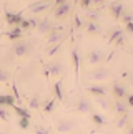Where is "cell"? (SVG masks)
Wrapping results in <instances>:
<instances>
[{"mask_svg":"<svg viewBox=\"0 0 133 134\" xmlns=\"http://www.w3.org/2000/svg\"><path fill=\"white\" fill-rule=\"evenodd\" d=\"M111 94L115 96V99H125L128 96V91H126V86L121 85L120 81H115L113 86H111Z\"/></svg>","mask_w":133,"mask_h":134,"instance_id":"8992f818","label":"cell"},{"mask_svg":"<svg viewBox=\"0 0 133 134\" xmlns=\"http://www.w3.org/2000/svg\"><path fill=\"white\" fill-rule=\"evenodd\" d=\"M75 2H76V3H78V0H75Z\"/></svg>","mask_w":133,"mask_h":134,"instance_id":"f6af8a7d","label":"cell"},{"mask_svg":"<svg viewBox=\"0 0 133 134\" xmlns=\"http://www.w3.org/2000/svg\"><path fill=\"white\" fill-rule=\"evenodd\" d=\"M38 108H40V96L33 94L28 101V109H38Z\"/></svg>","mask_w":133,"mask_h":134,"instance_id":"4316f807","label":"cell"},{"mask_svg":"<svg viewBox=\"0 0 133 134\" xmlns=\"http://www.w3.org/2000/svg\"><path fill=\"white\" fill-rule=\"evenodd\" d=\"M15 98L12 94H0V108H13Z\"/></svg>","mask_w":133,"mask_h":134,"instance_id":"ac0fdd59","label":"cell"},{"mask_svg":"<svg viewBox=\"0 0 133 134\" xmlns=\"http://www.w3.org/2000/svg\"><path fill=\"white\" fill-rule=\"evenodd\" d=\"M53 94L57 101H63V91H62V81H55L53 83Z\"/></svg>","mask_w":133,"mask_h":134,"instance_id":"7402d4cb","label":"cell"},{"mask_svg":"<svg viewBox=\"0 0 133 134\" xmlns=\"http://www.w3.org/2000/svg\"><path fill=\"white\" fill-rule=\"evenodd\" d=\"M81 25H83V22H81L80 15H75V27H76V28H80Z\"/></svg>","mask_w":133,"mask_h":134,"instance_id":"8d00e7d4","label":"cell"},{"mask_svg":"<svg viewBox=\"0 0 133 134\" xmlns=\"http://www.w3.org/2000/svg\"><path fill=\"white\" fill-rule=\"evenodd\" d=\"M18 126L22 129H28L30 127V118H18Z\"/></svg>","mask_w":133,"mask_h":134,"instance_id":"f546056e","label":"cell"},{"mask_svg":"<svg viewBox=\"0 0 133 134\" xmlns=\"http://www.w3.org/2000/svg\"><path fill=\"white\" fill-rule=\"evenodd\" d=\"M5 35H7L10 40H15V42H17V40H20V38L23 37V30L20 28V27H13L10 32H7Z\"/></svg>","mask_w":133,"mask_h":134,"instance_id":"44dd1931","label":"cell"},{"mask_svg":"<svg viewBox=\"0 0 133 134\" xmlns=\"http://www.w3.org/2000/svg\"><path fill=\"white\" fill-rule=\"evenodd\" d=\"M125 134H133V121L125 127Z\"/></svg>","mask_w":133,"mask_h":134,"instance_id":"ab89813d","label":"cell"},{"mask_svg":"<svg viewBox=\"0 0 133 134\" xmlns=\"http://www.w3.org/2000/svg\"><path fill=\"white\" fill-rule=\"evenodd\" d=\"M120 37H123V30H121V28H115L113 32H111V35L108 37V45H113Z\"/></svg>","mask_w":133,"mask_h":134,"instance_id":"d4e9b609","label":"cell"},{"mask_svg":"<svg viewBox=\"0 0 133 134\" xmlns=\"http://www.w3.org/2000/svg\"><path fill=\"white\" fill-rule=\"evenodd\" d=\"M0 119L2 121H5V122H8V109L7 108H0Z\"/></svg>","mask_w":133,"mask_h":134,"instance_id":"d6a6232c","label":"cell"},{"mask_svg":"<svg viewBox=\"0 0 133 134\" xmlns=\"http://www.w3.org/2000/svg\"><path fill=\"white\" fill-rule=\"evenodd\" d=\"M55 129H57V132H60V134L73 132L76 129V122L71 121V119H60L57 122V126H55Z\"/></svg>","mask_w":133,"mask_h":134,"instance_id":"3957f363","label":"cell"},{"mask_svg":"<svg viewBox=\"0 0 133 134\" xmlns=\"http://www.w3.org/2000/svg\"><path fill=\"white\" fill-rule=\"evenodd\" d=\"M78 3H80V7L85 8V10H88L91 7V2H90V0H78Z\"/></svg>","mask_w":133,"mask_h":134,"instance_id":"836d02e7","label":"cell"},{"mask_svg":"<svg viewBox=\"0 0 133 134\" xmlns=\"http://www.w3.org/2000/svg\"><path fill=\"white\" fill-rule=\"evenodd\" d=\"M126 103H128V106H131V108H133V94L126 96Z\"/></svg>","mask_w":133,"mask_h":134,"instance_id":"60d3db41","label":"cell"},{"mask_svg":"<svg viewBox=\"0 0 133 134\" xmlns=\"http://www.w3.org/2000/svg\"><path fill=\"white\" fill-rule=\"evenodd\" d=\"M55 106H57V99H55V98H52V99H48V101L43 104V108H42V109H43V113H45V114H50V113H53Z\"/></svg>","mask_w":133,"mask_h":134,"instance_id":"603a6c76","label":"cell"},{"mask_svg":"<svg viewBox=\"0 0 133 134\" xmlns=\"http://www.w3.org/2000/svg\"><path fill=\"white\" fill-rule=\"evenodd\" d=\"M123 42H125V37H120V38L116 40L115 43H116V45H123Z\"/></svg>","mask_w":133,"mask_h":134,"instance_id":"7bdbcfd3","label":"cell"},{"mask_svg":"<svg viewBox=\"0 0 133 134\" xmlns=\"http://www.w3.org/2000/svg\"><path fill=\"white\" fill-rule=\"evenodd\" d=\"M108 12L111 13V17H113L115 20H118L121 17V13L125 12V7H123V3H121L120 0H116V2H111L108 5Z\"/></svg>","mask_w":133,"mask_h":134,"instance_id":"ba28073f","label":"cell"},{"mask_svg":"<svg viewBox=\"0 0 133 134\" xmlns=\"http://www.w3.org/2000/svg\"><path fill=\"white\" fill-rule=\"evenodd\" d=\"M63 38H65V33L62 32V28H52V32L47 35V45L53 46L57 43H62Z\"/></svg>","mask_w":133,"mask_h":134,"instance_id":"5b68a950","label":"cell"},{"mask_svg":"<svg viewBox=\"0 0 133 134\" xmlns=\"http://www.w3.org/2000/svg\"><path fill=\"white\" fill-rule=\"evenodd\" d=\"M85 30H86V33H88V35H100L101 33V27L96 22H91V20L85 25Z\"/></svg>","mask_w":133,"mask_h":134,"instance_id":"d6986e66","label":"cell"},{"mask_svg":"<svg viewBox=\"0 0 133 134\" xmlns=\"http://www.w3.org/2000/svg\"><path fill=\"white\" fill-rule=\"evenodd\" d=\"M66 0H55V3H53V7H58V5H62V3H65Z\"/></svg>","mask_w":133,"mask_h":134,"instance_id":"b9f144b4","label":"cell"},{"mask_svg":"<svg viewBox=\"0 0 133 134\" xmlns=\"http://www.w3.org/2000/svg\"><path fill=\"white\" fill-rule=\"evenodd\" d=\"M70 12H71V5L68 3V0L65 3L58 5V7H53V17L55 18H65V17H68Z\"/></svg>","mask_w":133,"mask_h":134,"instance_id":"52a82bcc","label":"cell"},{"mask_svg":"<svg viewBox=\"0 0 133 134\" xmlns=\"http://www.w3.org/2000/svg\"><path fill=\"white\" fill-rule=\"evenodd\" d=\"M43 2H48V0H43Z\"/></svg>","mask_w":133,"mask_h":134,"instance_id":"7dc6e473","label":"cell"},{"mask_svg":"<svg viewBox=\"0 0 133 134\" xmlns=\"http://www.w3.org/2000/svg\"><path fill=\"white\" fill-rule=\"evenodd\" d=\"M23 12H17V13H10L8 10H5V20H7L8 25H12V27H18L20 23H22L23 20Z\"/></svg>","mask_w":133,"mask_h":134,"instance_id":"30bf717a","label":"cell"},{"mask_svg":"<svg viewBox=\"0 0 133 134\" xmlns=\"http://www.w3.org/2000/svg\"><path fill=\"white\" fill-rule=\"evenodd\" d=\"M125 30H126V33H133V22H130V23H125Z\"/></svg>","mask_w":133,"mask_h":134,"instance_id":"74e56055","label":"cell"},{"mask_svg":"<svg viewBox=\"0 0 133 134\" xmlns=\"http://www.w3.org/2000/svg\"><path fill=\"white\" fill-rule=\"evenodd\" d=\"M62 71H63V65L60 63V61H52L48 66H47V73L50 75V76H60L62 75Z\"/></svg>","mask_w":133,"mask_h":134,"instance_id":"4fadbf2b","label":"cell"},{"mask_svg":"<svg viewBox=\"0 0 133 134\" xmlns=\"http://www.w3.org/2000/svg\"><path fill=\"white\" fill-rule=\"evenodd\" d=\"M37 25H38V20H35V18H23L22 23H20L18 27L22 30H32V28H37Z\"/></svg>","mask_w":133,"mask_h":134,"instance_id":"ffe728a7","label":"cell"},{"mask_svg":"<svg viewBox=\"0 0 133 134\" xmlns=\"http://www.w3.org/2000/svg\"><path fill=\"white\" fill-rule=\"evenodd\" d=\"M95 103H96V104H98L100 108H103V109H106V111H108V109H111V103H110L108 99H106V98H96V99H95Z\"/></svg>","mask_w":133,"mask_h":134,"instance_id":"83f0119b","label":"cell"},{"mask_svg":"<svg viewBox=\"0 0 133 134\" xmlns=\"http://www.w3.org/2000/svg\"><path fill=\"white\" fill-rule=\"evenodd\" d=\"M30 51H32V45H30L28 42H17L13 45V48H12V53L15 56H18V58L27 56Z\"/></svg>","mask_w":133,"mask_h":134,"instance_id":"277c9868","label":"cell"},{"mask_svg":"<svg viewBox=\"0 0 133 134\" xmlns=\"http://www.w3.org/2000/svg\"><path fill=\"white\" fill-rule=\"evenodd\" d=\"M128 103L125 99H115V104H113V109L116 114H125V113H128Z\"/></svg>","mask_w":133,"mask_h":134,"instance_id":"e0dca14e","label":"cell"},{"mask_svg":"<svg viewBox=\"0 0 133 134\" xmlns=\"http://www.w3.org/2000/svg\"><path fill=\"white\" fill-rule=\"evenodd\" d=\"M111 76V71L108 68H105V66H100V68H95V70H90L88 73H86V80L88 81H105L108 80Z\"/></svg>","mask_w":133,"mask_h":134,"instance_id":"6da1fadb","label":"cell"},{"mask_svg":"<svg viewBox=\"0 0 133 134\" xmlns=\"http://www.w3.org/2000/svg\"><path fill=\"white\" fill-rule=\"evenodd\" d=\"M50 7H52V3H50V2H35V3H32V5H28V10H30L33 15H38V13L47 12Z\"/></svg>","mask_w":133,"mask_h":134,"instance_id":"8fae6325","label":"cell"},{"mask_svg":"<svg viewBox=\"0 0 133 134\" xmlns=\"http://www.w3.org/2000/svg\"><path fill=\"white\" fill-rule=\"evenodd\" d=\"M0 33H2V28H0Z\"/></svg>","mask_w":133,"mask_h":134,"instance_id":"bcb514c9","label":"cell"},{"mask_svg":"<svg viewBox=\"0 0 133 134\" xmlns=\"http://www.w3.org/2000/svg\"><path fill=\"white\" fill-rule=\"evenodd\" d=\"M103 60H105V53L101 50H91L86 53V63L90 66H98L103 63Z\"/></svg>","mask_w":133,"mask_h":134,"instance_id":"7a4b0ae2","label":"cell"},{"mask_svg":"<svg viewBox=\"0 0 133 134\" xmlns=\"http://www.w3.org/2000/svg\"><path fill=\"white\" fill-rule=\"evenodd\" d=\"M35 134H50V132H48V129H45V127L37 126L35 127Z\"/></svg>","mask_w":133,"mask_h":134,"instance_id":"d590c367","label":"cell"},{"mask_svg":"<svg viewBox=\"0 0 133 134\" xmlns=\"http://www.w3.org/2000/svg\"><path fill=\"white\" fill-rule=\"evenodd\" d=\"M90 2H91V5H95V7H101L106 0H90Z\"/></svg>","mask_w":133,"mask_h":134,"instance_id":"f35d334b","label":"cell"},{"mask_svg":"<svg viewBox=\"0 0 133 134\" xmlns=\"http://www.w3.org/2000/svg\"><path fill=\"white\" fill-rule=\"evenodd\" d=\"M12 109L15 111V114H17L18 118H30V111L25 109V108H22V106H13Z\"/></svg>","mask_w":133,"mask_h":134,"instance_id":"484cf974","label":"cell"},{"mask_svg":"<svg viewBox=\"0 0 133 134\" xmlns=\"http://www.w3.org/2000/svg\"><path fill=\"white\" fill-rule=\"evenodd\" d=\"M75 111L80 113V114H88V113L91 111L90 99H86V98H80V99L76 101V104H75Z\"/></svg>","mask_w":133,"mask_h":134,"instance_id":"9c48e42d","label":"cell"},{"mask_svg":"<svg viewBox=\"0 0 133 134\" xmlns=\"http://www.w3.org/2000/svg\"><path fill=\"white\" fill-rule=\"evenodd\" d=\"M91 122H93L95 126H98V127H101V126H105L106 124V119L101 114H98V113H93L91 114Z\"/></svg>","mask_w":133,"mask_h":134,"instance_id":"cb8c5ba5","label":"cell"},{"mask_svg":"<svg viewBox=\"0 0 133 134\" xmlns=\"http://www.w3.org/2000/svg\"><path fill=\"white\" fill-rule=\"evenodd\" d=\"M60 46H62V43H57V45H53V46H50V48L47 50V56H53L57 51L60 50Z\"/></svg>","mask_w":133,"mask_h":134,"instance_id":"1f68e13d","label":"cell"},{"mask_svg":"<svg viewBox=\"0 0 133 134\" xmlns=\"http://www.w3.org/2000/svg\"><path fill=\"white\" fill-rule=\"evenodd\" d=\"M130 124V113H125V114H118V118H116L115 121V126L116 129H125L126 126Z\"/></svg>","mask_w":133,"mask_h":134,"instance_id":"2e32d148","label":"cell"},{"mask_svg":"<svg viewBox=\"0 0 133 134\" xmlns=\"http://www.w3.org/2000/svg\"><path fill=\"white\" fill-rule=\"evenodd\" d=\"M12 90H13V98H15V99H17V101H20V99H22V96H20V93H18V88H17V85H12Z\"/></svg>","mask_w":133,"mask_h":134,"instance_id":"e575fe53","label":"cell"},{"mask_svg":"<svg viewBox=\"0 0 133 134\" xmlns=\"http://www.w3.org/2000/svg\"><path fill=\"white\" fill-rule=\"evenodd\" d=\"M71 65H73V71H75V81L78 83V75H80V56L76 48H71Z\"/></svg>","mask_w":133,"mask_h":134,"instance_id":"5bb4252c","label":"cell"},{"mask_svg":"<svg viewBox=\"0 0 133 134\" xmlns=\"http://www.w3.org/2000/svg\"><path fill=\"white\" fill-rule=\"evenodd\" d=\"M128 83H130V86H131V88H133V76H131V78H130V81H128Z\"/></svg>","mask_w":133,"mask_h":134,"instance_id":"ee69618b","label":"cell"},{"mask_svg":"<svg viewBox=\"0 0 133 134\" xmlns=\"http://www.w3.org/2000/svg\"><path fill=\"white\" fill-rule=\"evenodd\" d=\"M120 18H121V22H123V23H130V22H133V13L131 12H123Z\"/></svg>","mask_w":133,"mask_h":134,"instance_id":"4dcf8cb0","label":"cell"},{"mask_svg":"<svg viewBox=\"0 0 133 134\" xmlns=\"http://www.w3.org/2000/svg\"><path fill=\"white\" fill-rule=\"evenodd\" d=\"M10 78H12L10 71H8V70H5V68H0V83H7Z\"/></svg>","mask_w":133,"mask_h":134,"instance_id":"f1b7e54d","label":"cell"},{"mask_svg":"<svg viewBox=\"0 0 133 134\" xmlns=\"http://www.w3.org/2000/svg\"><path fill=\"white\" fill-rule=\"evenodd\" d=\"M86 93L91 96H95V98H105L106 96V88L105 86H101V85H91V86H86Z\"/></svg>","mask_w":133,"mask_h":134,"instance_id":"7c38bea8","label":"cell"},{"mask_svg":"<svg viewBox=\"0 0 133 134\" xmlns=\"http://www.w3.org/2000/svg\"><path fill=\"white\" fill-rule=\"evenodd\" d=\"M52 28H53V25H52V22H50V18H43V20H40V22H38V25H37V28H35V30H37V32L38 33H50V32H52Z\"/></svg>","mask_w":133,"mask_h":134,"instance_id":"9a60e30c","label":"cell"}]
</instances>
